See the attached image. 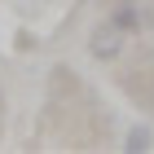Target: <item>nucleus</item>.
Masks as SVG:
<instances>
[{"mask_svg": "<svg viewBox=\"0 0 154 154\" xmlns=\"http://www.w3.org/2000/svg\"><path fill=\"white\" fill-rule=\"evenodd\" d=\"M123 40H128V35H123V31H119V26L106 18V22H101V26L93 31L88 48H93V57H97V62H115L119 53H123Z\"/></svg>", "mask_w": 154, "mask_h": 154, "instance_id": "nucleus-1", "label": "nucleus"}, {"mask_svg": "<svg viewBox=\"0 0 154 154\" xmlns=\"http://www.w3.org/2000/svg\"><path fill=\"white\" fill-rule=\"evenodd\" d=\"M110 22H115L123 35H141V26H145V9H141V0H119L115 9H110Z\"/></svg>", "mask_w": 154, "mask_h": 154, "instance_id": "nucleus-2", "label": "nucleus"}, {"mask_svg": "<svg viewBox=\"0 0 154 154\" xmlns=\"http://www.w3.org/2000/svg\"><path fill=\"white\" fill-rule=\"evenodd\" d=\"M150 141H154V132L145 128V123H137V128L128 132V141H123V150H128V154H145V150H150Z\"/></svg>", "mask_w": 154, "mask_h": 154, "instance_id": "nucleus-3", "label": "nucleus"}]
</instances>
